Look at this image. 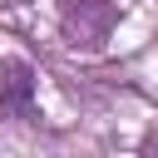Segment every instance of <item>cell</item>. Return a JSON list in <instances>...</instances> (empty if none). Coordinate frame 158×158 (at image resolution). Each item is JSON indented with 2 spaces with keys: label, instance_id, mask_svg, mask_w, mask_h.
I'll list each match as a JSON object with an SVG mask.
<instances>
[{
  "label": "cell",
  "instance_id": "obj_2",
  "mask_svg": "<svg viewBox=\"0 0 158 158\" xmlns=\"http://www.w3.org/2000/svg\"><path fill=\"white\" fill-rule=\"evenodd\" d=\"M0 118H35V69L20 54L0 59Z\"/></svg>",
  "mask_w": 158,
  "mask_h": 158
},
{
  "label": "cell",
  "instance_id": "obj_1",
  "mask_svg": "<svg viewBox=\"0 0 158 158\" xmlns=\"http://www.w3.org/2000/svg\"><path fill=\"white\" fill-rule=\"evenodd\" d=\"M59 35L74 49H104L118 25V0H59Z\"/></svg>",
  "mask_w": 158,
  "mask_h": 158
},
{
  "label": "cell",
  "instance_id": "obj_3",
  "mask_svg": "<svg viewBox=\"0 0 158 158\" xmlns=\"http://www.w3.org/2000/svg\"><path fill=\"white\" fill-rule=\"evenodd\" d=\"M143 158H158V133L148 138V148H143Z\"/></svg>",
  "mask_w": 158,
  "mask_h": 158
}]
</instances>
